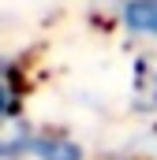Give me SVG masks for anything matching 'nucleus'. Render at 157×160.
<instances>
[{
  "label": "nucleus",
  "mask_w": 157,
  "mask_h": 160,
  "mask_svg": "<svg viewBox=\"0 0 157 160\" xmlns=\"http://www.w3.org/2000/svg\"><path fill=\"white\" fill-rule=\"evenodd\" d=\"M26 153H34L38 160H82V149L64 134H30Z\"/></svg>",
  "instance_id": "nucleus-1"
},
{
  "label": "nucleus",
  "mask_w": 157,
  "mask_h": 160,
  "mask_svg": "<svg viewBox=\"0 0 157 160\" xmlns=\"http://www.w3.org/2000/svg\"><path fill=\"white\" fill-rule=\"evenodd\" d=\"M123 26L131 34L157 38V0H131L123 8Z\"/></svg>",
  "instance_id": "nucleus-2"
},
{
  "label": "nucleus",
  "mask_w": 157,
  "mask_h": 160,
  "mask_svg": "<svg viewBox=\"0 0 157 160\" xmlns=\"http://www.w3.org/2000/svg\"><path fill=\"white\" fill-rule=\"evenodd\" d=\"M135 104L138 108H157V60H138L135 63Z\"/></svg>",
  "instance_id": "nucleus-3"
},
{
  "label": "nucleus",
  "mask_w": 157,
  "mask_h": 160,
  "mask_svg": "<svg viewBox=\"0 0 157 160\" xmlns=\"http://www.w3.org/2000/svg\"><path fill=\"white\" fill-rule=\"evenodd\" d=\"M8 108H11V89H8V82H4V75H0V119L8 116Z\"/></svg>",
  "instance_id": "nucleus-4"
}]
</instances>
